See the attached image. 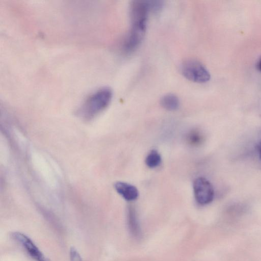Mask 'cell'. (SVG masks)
<instances>
[{"instance_id":"obj_9","label":"cell","mask_w":261,"mask_h":261,"mask_svg":"<svg viewBox=\"0 0 261 261\" xmlns=\"http://www.w3.org/2000/svg\"><path fill=\"white\" fill-rule=\"evenodd\" d=\"M161 161V156L155 150H151L145 159L146 165L150 168L157 167L160 165Z\"/></svg>"},{"instance_id":"obj_10","label":"cell","mask_w":261,"mask_h":261,"mask_svg":"<svg viewBox=\"0 0 261 261\" xmlns=\"http://www.w3.org/2000/svg\"><path fill=\"white\" fill-rule=\"evenodd\" d=\"M187 141L191 145L198 146L201 144L203 141V136L198 130H193L188 134Z\"/></svg>"},{"instance_id":"obj_11","label":"cell","mask_w":261,"mask_h":261,"mask_svg":"<svg viewBox=\"0 0 261 261\" xmlns=\"http://www.w3.org/2000/svg\"><path fill=\"white\" fill-rule=\"evenodd\" d=\"M150 12L158 13L163 7V2L162 1H148Z\"/></svg>"},{"instance_id":"obj_6","label":"cell","mask_w":261,"mask_h":261,"mask_svg":"<svg viewBox=\"0 0 261 261\" xmlns=\"http://www.w3.org/2000/svg\"><path fill=\"white\" fill-rule=\"evenodd\" d=\"M114 187L117 193L126 200L134 201L138 197V190L132 185L125 182L118 181L115 184Z\"/></svg>"},{"instance_id":"obj_4","label":"cell","mask_w":261,"mask_h":261,"mask_svg":"<svg viewBox=\"0 0 261 261\" xmlns=\"http://www.w3.org/2000/svg\"><path fill=\"white\" fill-rule=\"evenodd\" d=\"M193 191L196 201L201 205L211 203L214 197V191L211 183L205 178L197 177L193 182Z\"/></svg>"},{"instance_id":"obj_5","label":"cell","mask_w":261,"mask_h":261,"mask_svg":"<svg viewBox=\"0 0 261 261\" xmlns=\"http://www.w3.org/2000/svg\"><path fill=\"white\" fill-rule=\"evenodd\" d=\"M12 239L24 248L30 256L36 261H51L45 256L28 236L20 232H13Z\"/></svg>"},{"instance_id":"obj_7","label":"cell","mask_w":261,"mask_h":261,"mask_svg":"<svg viewBox=\"0 0 261 261\" xmlns=\"http://www.w3.org/2000/svg\"><path fill=\"white\" fill-rule=\"evenodd\" d=\"M127 222L129 229L132 235L136 238L139 237L141 234L140 228L135 211L131 207L128 210Z\"/></svg>"},{"instance_id":"obj_1","label":"cell","mask_w":261,"mask_h":261,"mask_svg":"<svg viewBox=\"0 0 261 261\" xmlns=\"http://www.w3.org/2000/svg\"><path fill=\"white\" fill-rule=\"evenodd\" d=\"M113 96L111 88H100L92 92L80 107L77 114L85 120H90L104 110L110 103Z\"/></svg>"},{"instance_id":"obj_13","label":"cell","mask_w":261,"mask_h":261,"mask_svg":"<svg viewBox=\"0 0 261 261\" xmlns=\"http://www.w3.org/2000/svg\"><path fill=\"white\" fill-rule=\"evenodd\" d=\"M257 68L258 70L261 72V58L259 60L257 63Z\"/></svg>"},{"instance_id":"obj_12","label":"cell","mask_w":261,"mask_h":261,"mask_svg":"<svg viewBox=\"0 0 261 261\" xmlns=\"http://www.w3.org/2000/svg\"><path fill=\"white\" fill-rule=\"evenodd\" d=\"M70 261H83L80 254L77 250L74 247L70 248Z\"/></svg>"},{"instance_id":"obj_2","label":"cell","mask_w":261,"mask_h":261,"mask_svg":"<svg viewBox=\"0 0 261 261\" xmlns=\"http://www.w3.org/2000/svg\"><path fill=\"white\" fill-rule=\"evenodd\" d=\"M180 71L185 77L197 83L207 82L211 77L210 72L205 66L194 59L184 61L181 64Z\"/></svg>"},{"instance_id":"obj_3","label":"cell","mask_w":261,"mask_h":261,"mask_svg":"<svg viewBox=\"0 0 261 261\" xmlns=\"http://www.w3.org/2000/svg\"><path fill=\"white\" fill-rule=\"evenodd\" d=\"M147 21H132L131 27L123 43V49L126 53L134 51L143 40L146 29Z\"/></svg>"},{"instance_id":"obj_8","label":"cell","mask_w":261,"mask_h":261,"mask_svg":"<svg viewBox=\"0 0 261 261\" xmlns=\"http://www.w3.org/2000/svg\"><path fill=\"white\" fill-rule=\"evenodd\" d=\"M161 106L168 111H175L179 106V100L177 96L173 94L164 95L161 99Z\"/></svg>"}]
</instances>
